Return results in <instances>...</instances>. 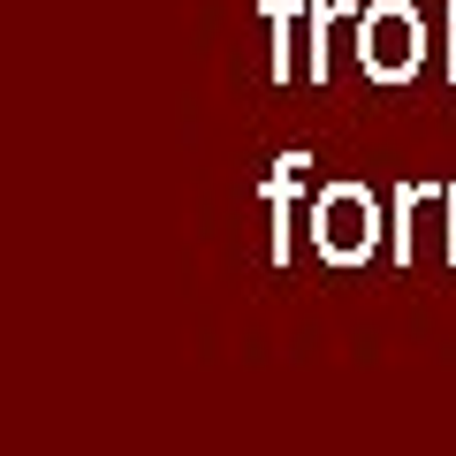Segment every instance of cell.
I'll return each mask as SVG.
<instances>
[{"label": "cell", "instance_id": "1", "mask_svg": "<svg viewBox=\"0 0 456 456\" xmlns=\"http://www.w3.org/2000/svg\"><path fill=\"white\" fill-rule=\"evenodd\" d=\"M312 244H320L327 266H365L380 244H388V213L365 183H327L320 206H312Z\"/></svg>", "mask_w": 456, "mask_h": 456}, {"label": "cell", "instance_id": "2", "mask_svg": "<svg viewBox=\"0 0 456 456\" xmlns=\"http://www.w3.org/2000/svg\"><path fill=\"white\" fill-rule=\"evenodd\" d=\"M358 61L373 84H411L426 61V23L411 0H373L358 8Z\"/></svg>", "mask_w": 456, "mask_h": 456}, {"label": "cell", "instance_id": "3", "mask_svg": "<svg viewBox=\"0 0 456 456\" xmlns=\"http://www.w3.org/2000/svg\"><path fill=\"white\" fill-rule=\"evenodd\" d=\"M426 228H441V244H449V183H403V191H395V244L388 251L403 266H419Z\"/></svg>", "mask_w": 456, "mask_h": 456}, {"label": "cell", "instance_id": "4", "mask_svg": "<svg viewBox=\"0 0 456 456\" xmlns=\"http://www.w3.org/2000/svg\"><path fill=\"white\" fill-rule=\"evenodd\" d=\"M441 251H449V266H456V191H449V244Z\"/></svg>", "mask_w": 456, "mask_h": 456}, {"label": "cell", "instance_id": "5", "mask_svg": "<svg viewBox=\"0 0 456 456\" xmlns=\"http://www.w3.org/2000/svg\"><path fill=\"white\" fill-rule=\"evenodd\" d=\"M449 84H456V8H449Z\"/></svg>", "mask_w": 456, "mask_h": 456}]
</instances>
